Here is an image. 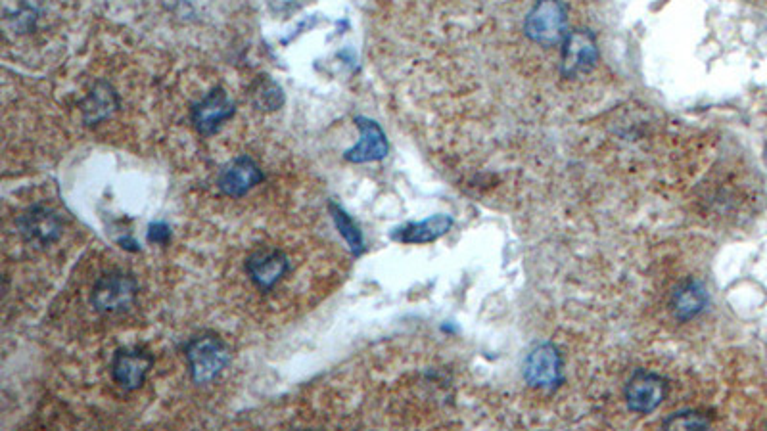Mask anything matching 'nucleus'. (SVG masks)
<instances>
[{"label":"nucleus","mask_w":767,"mask_h":431,"mask_svg":"<svg viewBox=\"0 0 767 431\" xmlns=\"http://www.w3.org/2000/svg\"><path fill=\"white\" fill-rule=\"evenodd\" d=\"M355 125L361 131V140L357 142V146L346 152V159L351 163H369L386 158L388 140L382 127L367 117H355Z\"/></svg>","instance_id":"9b49d317"},{"label":"nucleus","mask_w":767,"mask_h":431,"mask_svg":"<svg viewBox=\"0 0 767 431\" xmlns=\"http://www.w3.org/2000/svg\"><path fill=\"white\" fill-rule=\"evenodd\" d=\"M599 60V48L597 39L587 29H576L566 35L562 41V54H560V71L564 77L572 79L578 75H585L597 66Z\"/></svg>","instance_id":"20e7f679"},{"label":"nucleus","mask_w":767,"mask_h":431,"mask_svg":"<svg viewBox=\"0 0 767 431\" xmlns=\"http://www.w3.org/2000/svg\"><path fill=\"white\" fill-rule=\"evenodd\" d=\"M234 114L233 100L223 89L211 91L192 110V123L202 135H213Z\"/></svg>","instance_id":"9d476101"},{"label":"nucleus","mask_w":767,"mask_h":431,"mask_svg":"<svg viewBox=\"0 0 767 431\" xmlns=\"http://www.w3.org/2000/svg\"><path fill=\"white\" fill-rule=\"evenodd\" d=\"M121 248H125V250H131V251H137L139 250V244L135 242V240H131V238H123L121 242Z\"/></svg>","instance_id":"aec40b11"},{"label":"nucleus","mask_w":767,"mask_h":431,"mask_svg":"<svg viewBox=\"0 0 767 431\" xmlns=\"http://www.w3.org/2000/svg\"><path fill=\"white\" fill-rule=\"evenodd\" d=\"M453 221L447 215H436L420 223H411L407 227L397 228L394 232V240L401 244H428L438 238L451 228Z\"/></svg>","instance_id":"ddd939ff"},{"label":"nucleus","mask_w":767,"mask_h":431,"mask_svg":"<svg viewBox=\"0 0 767 431\" xmlns=\"http://www.w3.org/2000/svg\"><path fill=\"white\" fill-rule=\"evenodd\" d=\"M668 393V384L662 376L639 370L633 374L626 387V401H628L629 410L639 412V414H651L658 409Z\"/></svg>","instance_id":"423d86ee"},{"label":"nucleus","mask_w":767,"mask_h":431,"mask_svg":"<svg viewBox=\"0 0 767 431\" xmlns=\"http://www.w3.org/2000/svg\"><path fill=\"white\" fill-rule=\"evenodd\" d=\"M137 280L125 273L104 274L94 284L93 307L102 315H119L133 307L137 297Z\"/></svg>","instance_id":"7ed1b4c3"},{"label":"nucleus","mask_w":767,"mask_h":431,"mask_svg":"<svg viewBox=\"0 0 767 431\" xmlns=\"http://www.w3.org/2000/svg\"><path fill=\"white\" fill-rule=\"evenodd\" d=\"M152 363L154 359L140 349H119L112 361V378L121 389L135 391L144 384Z\"/></svg>","instance_id":"6e6552de"},{"label":"nucleus","mask_w":767,"mask_h":431,"mask_svg":"<svg viewBox=\"0 0 767 431\" xmlns=\"http://www.w3.org/2000/svg\"><path fill=\"white\" fill-rule=\"evenodd\" d=\"M112 96H114V92L108 91V87H104V91H94L91 94L89 104L85 106L87 119L89 121H96V119L108 115V112H110V98Z\"/></svg>","instance_id":"a211bd4d"},{"label":"nucleus","mask_w":767,"mask_h":431,"mask_svg":"<svg viewBox=\"0 0 767 431\" xmlns=\"http://www.w3.org/2000/svg\"><path fill=\"white\" fill-rule=\"evenodd\" d=\"M708 305V294L697 280H689L677 288L672 297V311L677 320H691Z\"/></svg>","instance_id":"4468645a"},{"label":"nucleus","mask_w":767,"mask_h":431,"mask_svg":"<svg viewBox=\"0 0 767 431\" xmlns=\"http://www.w3.org/2000/svg\"><path fill=\"white\" fill-rule=\"evenodd\" d=\"M263 181V173L252 158L234 159L219 175V188L231 198H242L256 184Z\"/></svg>","instance_id":"f8f14e48"},{"label":"nucleus","mask_w":767,"mask_h":431,"mask_svg":"<svg viewBox=\"0 0 767 431\" xmlns=\"http://www.w3.org/2000/svg\"><path fill=\"white\" fill-rule=\"evenodd\" d=\"M20 234L27 242L37 246H48L62 234V223L58 215L48 207H31L18 219Z\"/></svg>","instance_id":"1a4fd4ad"},{"label":"nucleus","mask_w":767,"mask_h":431,"mask_svg":"<svg viewBox=\"0 0 767 431\" xmlns=\"http://www.w3.org/2000/svg\"><path fill=\"white\" fill-rule=\"evenodd\" d=\"M288 269L290 261L280 250H257L246 261V273L261 292H269Z\"/></svg>","instance_id":"0eeeda50"},{"label":"nucleus","mask_w":767,"mask_h":431,"mask_svg":"<svg viewBox=\"0 0 767 431\" xmlns=\"http://www.w3.org/2000/svg\"><path fill=\"white\" fill-rule=\"evenodd\" d=\"M186 361L194 384H210L231 363V351L225 341L213 334L188 341Z\"/></svg>","instance_id":"f257e3e1"},{"label":"nucleus","mask_w":767,"mask_h":431,"mask_svg":"<svg viewBox=\"0 0 767 431\" xmlns=\"http://www.w3.org/2000/svg\"><path fill=\"white\" fill-rule=\"evenodd\" d=\"M568 10L562 0H537L524 22V33L541 46H555L568 35Z\"/></svg>","instance_id":"f03ea898"},{"label":"nucleus","mask_w":767,"mask_h":431,"mask_svg":"<svg viewBox=\"0 0 767 431\" xmlns=\"http://www.w3.org/2000/svg\"><path fill=\"white\" fill-rule=\"evenodd\" d=\"M169 236H171V232H169L167 225H163V223L150 225V230H148V240L150 242H154V244H167Z\"/></svg>","instance_id":"6ab92c4d"},{"label":"nucleus","mask_w":767,"mask_h":431,"mask_svg":"<svg viewBox=\"0 0 767 431\" xmlns=\"http://www.w3.org/2000/svg\"><path fill=\"white\" fill-rule=\"evenodd\" d=\"M666 428H685V430H702V428H708L710 426V420L704 418L702 414L698 412H679V414H672L666 422H664Z\"/></svg>","instance_id":"f3484780"},{"label":"nucleus","mask_w":767,"mask_h":431,"mask_svg":"<svg viewBox=\"0 0 767 431\" xmlns=\"http://www.w3.org/2000/svg\"><path fill=\"white\" fill-rule=\"evenodd\" d=\"M256 96V104L259 108H267V110H277L280 104L284 102V94L280 91L279 85L273 83L271 79H261L257 83V91L254 92Z\"/></svg>","instance_id":"dca6fc26"},{"label":"nucleus","mask_w":767,"mask_h":431,"mask_svg":"<svg viewBox=\"0 0 767 431\" xmlns=\"http://www.w3.org/2000/svg\"><path fill=\"white\" fill-rule=\"evenodd\" d=\"M526 382L537 389H555L562 380V361L553 343H539L524 364Z\"/></svg>","instance_id":"39448f33"},{"label":"nucleus","mask_w":767,"mask_h":431,"mask_svg":"<svg viewBox=\"0 0 767 431\" xmlns=\"http://www.w3.org/2000/svg\"><path fill=\"white\" fill-rule=\"evenodd\" d=\"M330 213H332V219L340 230V234L346 238L351 251L355 255H361L365 250V242H363V234H361L359 227L353 223V219L349 217L348 213L338 205L330 204Z\"/></svg>","instance_id":"2eb2a0df"}]
</instances>
